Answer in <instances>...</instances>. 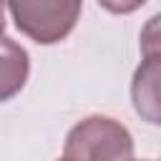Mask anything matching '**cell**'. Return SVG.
I'll return each mask as SVG.
<instances>
[{
  "mask_svg": "<svg viewBox=\"0 0 161 161\" xmlns=\"http://www.w3.org/2000/svg\"><path fill=\"white\" fill-rule=\"evenodd\" d=\"M3 25H5V20H3V0H0V33H3Z\"/></svg>",
  "mask_w": 161,
  "mask_h": 161,
  "instance_id": "8992f818",
  "label": "cell"
},
{
  "mask_svg": "<svg viewBox=\"0 0 161 161\" xmlns=\"http://www.w3.org/2000/svg\"><path fill=\"white\" fill-rule=\"evenodd\" d=\"M28 75V55L10 38H0V101L18 93Z\"/></svg>",
  "mask_w": 161,
  "mask_h": 161,
  "instance_id": "3957f363",
  "label": "cell"
},
{
  "mask_svg": "<svg viewBox=\"0 0 161 161\" xmlns=\"http://www.w3.org/2000/svg\"><path fill=\"white\" fill-rule=\"evenodd\" d=\"M103 8H108L111 13H131L138 5H143L146 0H98Z\"/></svg>",
  "mask_w": 161,
  "mask_h": 161,
  "instance_id": "5b68a950",
  "label": "cell"
},
{
  "mask_svg": "<svg viewBox=\"0 0 161 161\" xmlns=\"http://www.w3.org/2000/svg\"><path fill=\"white\" fill-rule=\"evenodd\" d=\"M141 50H143V55L161 50V15L151 18L148 25L143 28V33H141Z\"/></svg>",
  "mask_w": 161,
  "mask_h": 161,
  "instance_id": "277c9868",
  "label": "cell"
},
{
  "mask_svg": "<svg viewBox=\"0 0 161 161\" xmlns=\"http://www.w3.org/2000/svg\"><path fill=\"white\" fill-rule=\"evenodd\" d=\"M133 106L148 123H161V50L146 53L133 75Z\"/></svg>",
  "mask_w": 161,
  "mask_h": 161,
  "instance_id": "7a4b0ae2",
  "label": "cell"
},
{
  "mask_svg": "<svg viewBox=\"0 0 161 161\" xmlns=\"http://www.w3.org/2000/svg\"><path fill=\"white\" fill-rule=\"evenodd\" d=\"M18 28L38 43L65 38L80 13V0H8Z\"/></svg>",
  "mask_w": 161,
  "mask_h": 161,
  "instance_id": "6da1fadb",
  "label": "cell"
}]
</instances>
